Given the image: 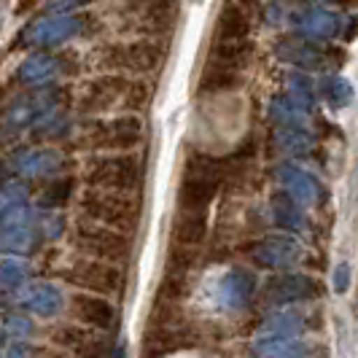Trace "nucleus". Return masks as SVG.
Here are the masks:
<instances>
[{"label": "nucleus", "mask_w": 358, "mask_h": 358, "mask_svg": "<svg viewBox=\"0 0 358 358\" xmlns=\"http://www.w3.org/2000/svg\"><path fill=\"white\" fill-rule=\"evenodd\" d=\"M243 73L224 71L215 65H205V71L197 78V92L199 94H232L243 87Z\"/></svg>", "instance_id": "nucleus-27"}, {"label": "nucleus", "mask_w": 358, "mask_h": 358, "mask_svg": "<svg viewBox=\"0 0 358 358\" xmlns=\"http://www.w3.org/2000/svg\"><path fill=\"white\" fill-rule=\"evenodd\" d=\"M143 141V122L135 113H116L110 119H92L84 124V145L106 154H129Z\"/></svg>", "instance_id": "nucleus-3"}, {"label": "nucleus", "mask_w": 358, "mask_h": 358, "mask_svg": "<svg viewBox=\"0 0 358 358\" xmlns=\"http://www.w3.org/2000/svg\"><path fill=\"white\" fill-rule=\"evenodd\" d=\"M17 305L24 307L27 313H36V315H43V318H52L57 315L65 299H62V291L54 286V283H27L17 291Z\"/></svg>", "instance_id": "nucleus-16"}, {"label": "nucleus", "mask_w": 358, "mask_h": 358, "mask_svg": "<svg viewBox=\"0 0 358 358\" xmlns=\"http://www.w3.org/2000/svg\"><path fill=\"white\" fill-rule=\"evenodd\" d=\"M272 148L280 157L296 159L315 148V135L307 127H278L272 135Z\"/></svg>", "instance_id": "nucleus-25"}, {"label": "nucleus", "mask_w": 358, "mask_h": 358, "mask_svg": "<svg viewBox=\"0 0 358 358\" xmlns=\"http://www.w3.org/2000/svg\"><path fill=\"white\" fill-rule=\"evenodd\" d=\"M321 94L334 108H345V106H350V100H353V84H350L345 76L334 73V76H329L321 84Z\"/></svg>", "instance_id": "nucleus-30"}, {"label": "nucleus", "mask_w": 358, "mask_h": 358, "mask_svg": "<svg viewBox=\"0 0 358 358\" xmlns=\"http://www.w3.org/2000/svg\"><path fill=\"white\" fill-rule=\"evenodd\" d=\"M87 180H90V189L132 194L143 183V162L132 151L129 154H106V157L92 162Z\"/></svg>", "instance_id": "nucleus-4"}, {"label": "nucleus", "mask_w": 358, "mask_h": 358, "mask_svg": "<svg viewBox=\"0 0 358 358\" xmlns=\"http://www.w3.org/2000/svg\"><path fill=\"white\" fill-rule=\"evenodd\" d=\"M3 340H6V334H3V329H0V345H3Z\"/></svg>", "instance_id": "nucleus-40"}, {"label": "nucleus", "mask_w": 358, "mask_h": 358, "mask_svg": "<svg viewBox=\"0 0 358 358\" xmlns=\"http://www.w3.org/2000/svg\"><path fill=\"white\" fill-rule=\"evenodd\" d=\"M253 356L259 358H326L329 350L318 342H307L302 337H259L251 345Z\"/></svg>", "instance_id": "nucleus-15"}, {"label": "nucleus", "mask_w": 358, "mask_h": 358, "mask_svg": "<svg viewBox=\"0 0 358 358\" xmlns=\"http://www.w3.org/2000/svg\"><path fill=\"white\" fill-rule=\"evenodd\" d=\"M232 3H237V6H243L245 11H251V8H256V6H259V0H232Z\"/></svg>", "instance_id": "nucleus-38"}, {"label": "nucleus", "mask_w": 358, "mask_h": 358, "mask_svg": "<svg viewBox=\"0 0 358 358\" xmlns=\"http://www.w3.org/2000/svg\"><path fill=\"white\" fill-rule=\"evenodd\" d=\"M315 326V321L307 315V313H299V310H283V313H272L267 321L262 323V337H305L307 331Z\"/></svg>", "instance_id": "nucleus-24"}, {"label": "nucleus", "mask_w": 358, "mask_h": 358, "mask_svg": "<svg viewBox=\"0 0 358 358\" xmlns=\"http://www.w3.org/2000/svg\"><path fill=\"white\" fill-rule=\"evenodd\" d=\"M27 194H30V189H27L24 180H6L0 186V221L8 218L19 208H24L27 205Z\"/></svg>", "instance_id": "nucleus-29"}, {"label": "nucleus", "mask_w": 358, "mask_h": 358, "mask_svg": "<svg viewBox=\"0 0 358 358\" xmlns=\"http://www.w3.org/2000/svg\"><path fill=\"white\" fill-rule=\"evenodd\" d=\"M288 94H294L305 106H313V100H315V84L307 78L305 73H288Z\"/></svg>", "instance_id": "nucleus-33"}, {"label": "nucleus", "mask_w": 358, "mask_h": 358, "mask_svg": "<svg viewBox=\"0 0 358 358\" xmlns=\"http://www.w3.org/2000/svg\"><path fill=\"white\" fill-rule=\"evenodd\" d=\"M291 27H294L296 38H305L310 43H321V41L340 36L342 17L323 6H310L305 11L291 14Z\"/></svg>", "instance_id": "nucleus-13"}, {"label": "nucleus", "mask_w": 358, "mask_h": 358, "mask_svg": "<svg viewBox=\"0 0 358 358\" xmlns=\"http://www.w3.org/2000/svg\"><path fill=\"white\" fill-rule=\"evenodd\" d=\"M248 256L262 269H294L305 256V245L294 234H267L248 248Z\"/></svg>", "instance_id": "nucleus-8"}, {"label": "nucleus", "mask_w": 358, "mask_h": 358, "mask_svg": "<svg viewBox=\"0 0 358 358\" xmlns=\"http://www.w3.org/2000/svg\"><path fill=\"white\" fill-rule=\"evenodd\" d=\"M275 178L280 183V192L294 197L302 208H315L323 199V183L315 173L305 170L296 162H280L275 167Z\"/></svg>", "instance_id": "nucleus-12"}, {"label": "nucleus", "mask_w": 358, "mask_h": 358, "mask_svg": "<svg viewBox=\"0 0 358 358\" xmlns=\"http://www.w3.org/2000/svg\"><path fill=\"white\" fill-rule=\"evenodd\" d=\"M8 329H11L14 337H17V334H27V331H30V323L24 321V318H11V321H8Z\"/></svg>", "instance_id": "nucleus-36"}, {"label": "nucleus", "mask_w": 358, "mask_h": 358, "mask_svg": "<svg viewBox=\"0 0 358 358\" xmlns=\"http://www.w3.org/2000/svg\"><path fill=\"white\" fill-rule=\"evenodd\" d=\"M92 0H49L46 3V17H68L76 8H87Z\"/></svg>", "instance_id": "nucleus-34"}, {"label": "nucleus", "mask_w": 358, "mask_h": 358, "mask_svg": "<svg viewBox=\"0 0 358 358\" xmlns=\"http://www.w3.org/2000/svg\"><path fill=\"white\" fill-rule=\"evenodd\" d=\"M275 52L296 71H315V68H323V62H326V54L305 38H283V41H278Z\"/></svg>", "instance_id": "nucleus-21"}, {"label": "nucleus", "mask_w": 358, "mask_h": 358, "mask_svg": "<svg viewBox=\"0 0 358 358\" xmlns=\"http://www.w3.org/2000/svg\"><path fill=\"white\" fill-rule=\"evenodd\" d=\"M253 59V43L251 41H215L208 62L205 65H215L224 71L243 73Z\"/></svg>", "instance_id": "nucleus-23"}, {"label": "nucleus", "mask_w": 358, "mask_h": 358, "mask_svg": "<svg viewBox=\"0 0 358 358\" xmlns=\"http://www.w3.org/2000/svg\"><path fill=\"white\" fill-rule=\"evenodd\" d=\"M159 43L154 41H132V43H119V46H108L100 65L110 73H154L162 65Z\"/></svg>", "instance_id": "nucleus-7"}, {"label": "nucleus", "mask_w": 358, "mask_h": 358, "mask_svg": "<svg viewBox=\"0 0 358 358\" xmlns=\"http://www.w3.org/2000/svg\"><path fill=\"white\" fill-rule=\"evenodd\" d=\"M62 278L73 286L92 291L94 296H119L127 288L124 267L106 264V262H97V259H78L73 267L62 272Z\"/></svg>", "instance_id": "nucleus-6"}, {"label": "nucleus", "mask_w": 358, "mask_h": 358, "mask_svg": "<svg viewBox=\"0 0 358 358\" xmlns=\"http://www.w3.org/2000/svg\"><path fill=\"white\" fill-rule=\"evenodd\" d=\"M321 283L302 272H280L272 275L264 286V299L269 305H299L321 296Z\"/></svg>", "instance_id": "nucleus-11"}, {"label": "nucleus", "mask_w": 358, "mask_h": 358, "mask_svg": "<svg viewBox=\"0 0 358 358\" xmlns=\"http://www.w3.org/2000/svg\"><path fill=\"white\" fill-rule=\"evenodd\" d=\"M41 224H38L36 215H30L27 221H19V224H8V227H0V251L11 253V256H22V253H30L38 248L41 243Z\"/></svg>", "instance_id": "nucleus-19"}, {"label": "nucleus", "mask_w": 358, "mask_h": 358, "mask_svg": "<svg viewBox=\"0 0 358 358\" xmlns=\"http://www.w3.org/2000/svg\"><path fill=\"white\" fill-rule=\"evenodd\" d=\"M269 215H272V224L278 229H283L286 234H302L310 227L305 208L294 197H288L286 192H275L272 194V199H269Z\"/></svg>", "instance_id": "nucleus-20"}, {"label": "nucleus", "mask_w": 358, "mask_h": 358, "mask_svg": "<svg viewBox=\"0 0 358 358\" xmlns=\"http://www.w3.org/2000/svg\"><path fill=\"white\" fill-rule=\"evenodd\" d=\"M253 19L237 3H224V8L215 17V41H251Z\"/></svg>", "instance_id": "nucleus-22"}, {"label": "nucleus", "mask_w": 358, "mask_h": 358, "mask_svg": "<svg viewBox=\"0 0 358 358\" xmlns=\"http://www.w3.org/2000/svg\"><path fill=\"white\" fill-rule=\"evenodd\" d=\"M30 275V264L19 256H6L0 259V286L19 288Z\"/></svg>", "instance_id": "nucleus-31"}, {"label": "nucleus", "mask_w": 358, "mask_h": 358, "mask_svg": "<svg viewBox=\"0 0 358 358\" xmlns=\"http://www.w3.org/2000/svg\"><path fill=\"white\" fill-rule=\"evenodd\" d=\"M348 288H350V267L348 264H337V269H334V291L345 294Z\"/></svg>", "instance_id": "nucleus-35"}, {"label": "nucleus", "mask_w": 358, "mask_h": 358, "mask_svg": "<svg viewBox=\"0 0 358 358\" xmlns=\"http://www.w3.org/2000/svg\"><path fill=\"white\" fill-rule=\"evenodd\" d=\"M62 71H65L62 57L36 52L22 59V65L17 68V78H19V84H24V87H43V84L54 81Z\"/></svg>", "instance_id": "nucleus-17"}, {"label": "nucleus", "mask_w": 358, "mask_h": 358, "mask_svg": "<svg viewBox=\"0 0 358 358\" xmlns=\"http://www.w3.org/2000/svg\"><path fill=\"white\" fill-rule=\"evenodd\" d=\"M87 27L84 14H68V17H43L33 22L24 30V43L36 49H54L62 46L73 38H78Z\"/></svg>", "instance_id": "nucleus-9"}, {"label": "nucleus", "mask_w": 358, "mask_h": 358, "mask_svg": "<svg viewBox=\"0 0 358 358\" xmlns=\"http://www.w3.org/2000/svg\"><path fill=\"white\" fill-rule=\"evenodd\" d=\"M73 315L81 323H87L92 329L106 331L116 323V310L106 296H94V294H73L71 296Z\"/></svg>", "instance_id": "nucleus-18"}, {"label": "nucleus", "mask_w": 358, "mask_h": 358, "mask_svg": "<svg viewBox=\"0 0 358 358\" xmlns=\"http://www.w3.org/2000/svg\"><path fill=\"white\" fill-rule=\"evenodd\" d=\"M151 90L141 78H129L124 73H100L92 78L78 94V108L90 113L92 119H100L106 113H141L148 106Z\"/></svg>", "instance_id": "nucleus-1"}, {"label": "nucleus", "mask_w": 358, "mask_h": 358, "mask_svg": "<svg viewBox=\"0 0 358 358\" xmlns=\"http://www.w3.org/2000/svg\"><path fill=\"white\" fill-rule=\"evenodd\" d=\"M208 232V215L178 213L173 221V240L178 248H194L205 240Z\"/></svg>", "instance_id": "nucleus-28"}, {"label": "nucleus", "mask_w": 358, "mask_h": 358, "mask_svg": "<svg viewBox=\"0 0 358 358\" xmlns=\"http://www.w3.org/2000/svg\"><path fill=\"white\" fill-rule=\"evenodd\" d=\"M108 358H124V345H113V350H110Z\"/></svg>", "instance_id": "nucleus-39"}, {"label": "nucleus", "mask_w": 358, "mask_h": 358, "mask_svg": "<svg viewBox=\"0 0 358 358\" xmlns=\"http://www.w3.org/2000/svg\"><path fill=\"white\" fill-rule=\"evenodd\" d=\"M73 240H76V245L81 251L87 253V259H97V262L116 264V267H127V262L132 259V240H129V234L108 229L103 224H92V221L76 224Z\"/></svg>", "instance_id": "nucleus-5"}, {"label": "nucleus", "mask_w": 358, "mask_h": 358, "mask_svg": "<svg viewBox=\"0 0 358 358\" xmlns=\"http://www.w3.org/2000/svg\"><path fill=\"white\" fill-rule=\"evenodd\" d=\"M62 154L57 148H22L11 159L6 162V173L17 176L24 180H41V178H54L62 170Z\"/></svg>", "instance_id": "nucleus-10"}, {"label": "nucleus", "mask_w": 358, "mask_h": 358, "mask_svg": "<svg viewBox=\"0 0 358 358\" xmlns=\"http://www.w3.org/2000/svg\"><path fill=\"white\" fill-rule=\"evenodd\" d=\"M24 356H27V350H24L22 345H11V348L6 350V356H3V358H24Z\"/></svg>", "instance_id": "nucleus-37"}, {"label": "nucleus", "mask_w": 358, "mask_h": 358, "mask_svg": "<svg viewBox=\"0 0 358 358\" xmlns=\"http://www.w3.org/2000/svg\"><path fill=\"white\" fill-rule=\"evenodd\" d=\"M73 194V180L71 178H59V180H52L46 189H43V194L38 197V205L43 208V210H52V208H62Z\"/></svg>", "instance_id": "nucleus-32"}, {"label": "nucleus", "mask_w": 358, "mask_h": 358, "mask_svg": "<svg viewBox=\"0 0 358 358\" xmlns=\"http://www.w3.org/2000/svg\"><path fill=\"white\" fill-rule=\"evenodd\" d=\"M78 205H81L84 221L103 224L108 229H116V232L122 234L132 232L138 227V218H141V205H138V199L129 197V194L90 189V192L81 194Z\"/></svg>", "instance_id": "nucleus-2"}, {"label": "nucleus", "mask_w": 358, "mask_h": 358, "mask_svg": "<svg viewBox=\"0 0 358 358\" xmlns=\"http://www.w3.org/2000/svg\"><path fill=\"white\" fill-rule=\"evenodd\" d=\"M269 122H275V127H305L310 119V106H305L302 100H296L294 94L280 92L269 100Z\"/></svg>", "instance_id": "nucleus-26"}, {"label": "nucleus", "mask_w": 358, "mask_h": 358, "mask_svg": "<svg viewBox=\"0 0 358 358\" xmlns=\"http://www.w3.org/2000/svg\"><path fill=\"white\" fill-rule=\"evenodd\" d=\"M253 294H256V275L245 267H234L221 275L218 288H215V299L224 310H243L251 305Z\"/></svg>", "instance_id": "nucleus-14"}]
</instances>
